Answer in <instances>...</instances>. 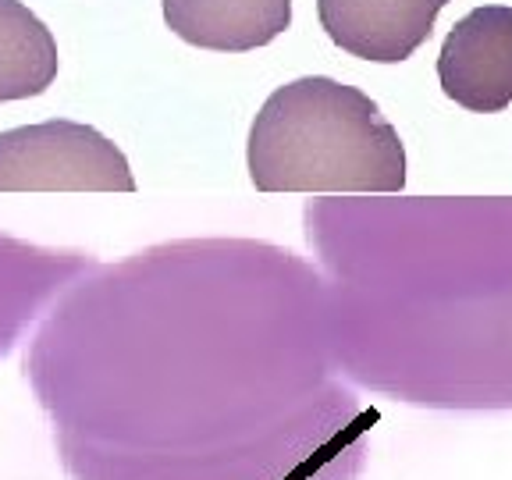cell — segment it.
I'll return each mask as SVG.
<instances>
[{
	"instance_id": "6da1fadb",
	"label": "cell",
	"mask_w": 512,
	"mask_h": 480,
	"mask_svg": "<svg viewBox=\"0 0 512 480\" xmlns=\"http://www.w3.org/2000/svg\"><path fill=\"white\" fill-rule=\"evenodd\" d=\"M246 168L260 192H402L406 146L363 89L328 75H303L274 89L256 111Z\"/></svg>"
},
{
	"instance_id": "8992f818",
	"label": "cell",
	"mask_w": 512,
	"mask_h": 480,
	"mask_svg": "<svg viewBox=\"0 0 512 480\" xmlns=\"http://www.w3.org/2000/svg\"><path fill=\"white\" fill-rule=\"evenodd\" d=\"M57 68L54 32L22 0H0V104L47 93Z\"/></svg>"
},
{
	"instance_id": "3957f363",
	"label": "cell",
	"mask_w": 512,
	"mask_h": 480,
	"mask_svg": "<svg viewBox=\"0 0 512 480\" xmlns=\"http://www.w3.org/2000/svg\"><path fill=\"white\" fill-rule=\"evenodd\" d=\"M438 82L448 100L473 114L512 107V8L484 4L463 15L441 43Z\"/></svg>"
},
{
	"instance_id": "5b68a950",
	"label": "cell",
	"mask_w": 512,
	"mask_h": 480,
	"mask_svg": "<svg viewBox=\"0 0 512 480\" xmlns=\"http://www.w3.org/2000/svg\"><path fill=\"white\" fill-rule=\"evenodd\" d=\"M178 40L217 54H249L292 25V0H160Z\"/></svg>"
},
{
	"instance_id": "7a4b0ae2",
	"label": "cell",
	"mask_w": 512,
	"mask_h": 480,
	"mask_svg": "<svg viewBox=\"0 0 512 480\" xmlns=\"http://www.w3.org/2000/svg\"><path fill=\"white\" fill-rule=\"evenodd\" d=\"M0 192H136V178L104 132L50 118L0 132Z\"/></svg>"
},
{
	"instance_id": "277c9868",
	"label": "cell",
	"mask_w": 512,
	"mask_h": 480,
	"mask_svg": "<svg viewBox=\"0 0 512 480\" xmlns=\"http://www.w3.org/2000/svg\"><path fill=\"white\" fill-rule=\"evenodd\" d=\"M448 0H317L320 29L345 54L402 64L424 47Z\"/></svg>"
}]
</instances>
